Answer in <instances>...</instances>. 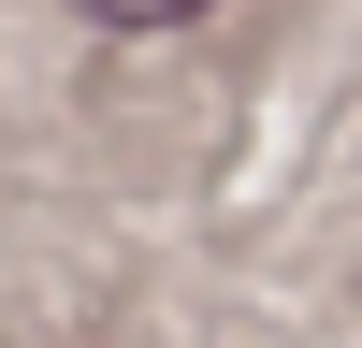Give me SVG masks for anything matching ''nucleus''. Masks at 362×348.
I'll return each mask as SVG.
<instances>
[{
    "label": "nucleus",
    "mask_w": 362,
    "mask_h": 348,
    "mask_svg": "<svg viewBox=\"0 0 362 348\" xmlns=\"http://www.w3.org/2000/svg\"><path fill=\"white\" fill-rule=\"evenodd\" d=\"M87 15H116V29H174V15H203V0H87Z\"/></svg>",
    "instance_id": "f257e3e1"
}]
</instances>
